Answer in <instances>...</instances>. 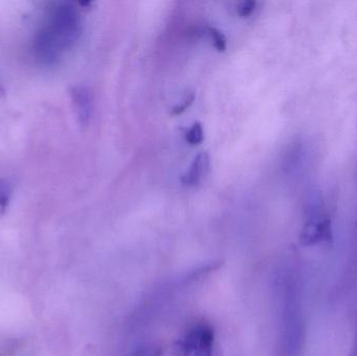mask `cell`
I'll list each match as a JSON object with an SVG mask.
<instances>
[{
    "instance_id": "1",
    "label": "cell",
    "mask_w": 357,
    "mask_h": 356,
    "mask_svg": "<svg viewBox=\"0 0 357 356\" xmlns=\"http://www.w3.org/2000/svg\"><path fill=\"white\" fill-rule=\"evenodd\" d=\"M82 35V20L77 6L68 2L54 3L45 24L33 40V52L45 64L58 62L63 52L71 49Z\"/></svg>"
},
{
    "instance_id": "2",
    "label": "cell",
    "mask_w": 357,
    "mask_h": 356,
    "mask_svg": "<svg viewBox=\"0 0 357 356\" xmlns=\"http://www.w3.org/2000/svg\"><path fill=\"white\" fill-rule=\"evenodd\" d=\"M213 327L208 322L193 324L174 346L175 356H212Z\"/></svg>"
},
{
    "instance_id": "3",
    "label": "cell",
    "mask_w": 357,
    "mask_h": 356,
    "mask_svg": "<svg viewBox=\"0 0 357 356\" xmlns=\"http://www.w3.org/2000/svg\"><path fill=\"white\" fill-rule=\"evenodd\" d=\"M331 238V222L321 212L310 215L301 234L302 244L314 246Z\"/></svg>"
},
{
    "instance_id": "4",
    "label": "cell",
    "mask_w": 357,
    "mask_h": 356,
    "mask_svg": "<svg viewBox=\"0 0 357 356\" xmlns=\"http://www.w3.org/2000/svg\"><path fill=\"white\" fill-rule=\"evenodd\" d=\"M71 102L82 127H87L93 114V98L89 88L84 85L75 86L70 90Z\"/></svg>"
},
{
    "instance_id": "5",
    "label": "cell",
    "mask_w": 357,
    "mask_h": 356,
    "mask_svg": "<svg viewBox=\"0 0 357 356\" xmlns=\"http://www.w3.org/2000/svg\"><path fill=\"white\" fill-rule=\"evenodd\" d=\"M210 158L207 153L197 154L191 162L188 171L183 175L181 182L186 187H195L199 185L209 173Z\"/></svg>"
},
{
    "instance_id": "6",
    "label": "cell",
    "mask_w": 357,
    "mask_h": 356,
    "mask_svg": "<svg viewBox=\"0 0 357 356\" xmlns=\"http://www.w3.org/2000/svg\"><path fill=\"white\" fill-rule=\"evenodd\" d=\"M205 134H204V127L202 123H195L185 133V141L189 146H199L204 141Z\"/></svg>"
},
{
    "instance_id": "7",
    "label": "cell",
    "mask_w": 357,
    "mask_h": 356,
    "mask_svg": "<svg viewBox=\"0 0 357 356\" xmlns=\"http://www.w3.org/2000/svg\"><path fill=\"white\" fill-rule=\"evenodd\" d=\"M205 31L212 45L218 52H224L227 49L226 37H225L224 33L220 29H216V27L209 26L205 29Z\"/></svg>"
},
{
    "instance_id": "8",
    "label": "cell",
    "mask_w": 357,
    "mask_h": 356,
    "mask_svg": "<svg viewBox=\"0 0 357 356\" xmlns=\"http://www.w3.org/2000/svg\"><path fill=\"white\" fill-rule=\"evenodd\" d=\"M10 194H12V189L10 184L6 180L0 179V217H2L8 209Z\"/></svg>"
},
{
    "instance_id": "9",
    "label": "cell",
    "mask_w": 357,
    "mask_h": 356,
    "mask_svg": "<svg viewBox=\"0 0 357 356\" xmlns=\"http://www.w3.org/2000/svg\"><path fill=\"white\" fill-rule=\"evenodd\" d=\"M256 6H257V2L253 1V0H249V1H243L237 6L236 13L241 18H249L255 12Z\"/></svg>"
},
{
    "instance_id": "10",
    "label": "cell",
    "mask_w": 357,
    "mask_h": 356,
    "mask_svg": "<svg viewBox=\"0 0 357 356\" xmlns=\"http://www.w3.org/2000/svg\"><path fill=\"white\" fill-rule=\"evenodd\" d=\"M195 100V93H190L189 95H187L180 105H177V106H175L173 109H172V116H178V115L183 114V113H184L185 111H186L187 109H188L189 107L193 104Z\"/></svg>"
},
{
    "instance_id": "11",
    "label": "cell",
    "mask_w": 357,
    "mask_h": 356,
    "mask_svg": "<svg viewBox=\"0 0 357 356\" xmlns=\"http://www.w3.org/2000/svg\"><path fill=\"white\" fill-rule=\"evenodd\" d=\"M129 356H163V351L160 347H140V348L132 353Z\"/></svg>"
},
{
    "instance_id": "12",
    "label": "cell",
    "mask_w": 357,
    "mask_h": 356,
    "mask_svg": "<svg viewBox=\"0 0 357 356\" xmlns=\"http://www.w3.org/2000/svg\"><path fill=\"white\" fill-rule=\"evenodd\" d=\"M348 356H357V326L356 330V334H354V342H352L351 349Z\"/></svg>"
}]
</instances>
